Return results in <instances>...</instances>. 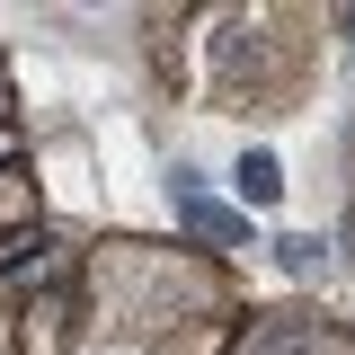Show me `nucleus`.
Segmentation results:
<instances>
[{
  "mask_svg": "<svg viewBox=\"0 0 355 355\" xmlns=\"http://www.w3.org/2000/svg\"><path fill=\"white\" fill-rule=\"evenodd\" d=\"M275 249H284V266H293V275H320V266H329V240H311V231L275 240Z\"/></svg>",
  "mask_w": 355,
  "mask_h": 355,
  "instance_id": "nucleus-3",
  "label": "nucleus"
},
{
  "mask_svg": "<svg viewBox=\"0 0 355 355\" xmlns=\"http://www.w3.org/2000/svg\"><path fill=\"white\" fill-rule=\"evenodd\" d=\"M240 196H249V205H275V196H284V169H275V151H249V160H240Z\"/></svg>",
  "mask_w": 355,
  "mask_h": 355,
  "instance_id": "nucleus-2",
  "label": "nucleus"
},
{
  "mask_svg": "<svg viewBox=\"0 0 355 355\" xmlns=\"http://www.w3.org/2000/svg\"><path fill=\"white\" fill-rule=\"evenodd\" d=\"M169 187H178V205H187V222H196L205 240H249V222H240V214H222V205H205V196H196V169H178Z\"/></svg>",
  "mask_w": 355,
  "mask_h": 355,
  "instance_id": "nucleus-1",
  "label": "nucleus"
}]
</instances>
